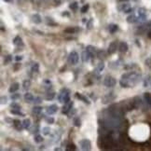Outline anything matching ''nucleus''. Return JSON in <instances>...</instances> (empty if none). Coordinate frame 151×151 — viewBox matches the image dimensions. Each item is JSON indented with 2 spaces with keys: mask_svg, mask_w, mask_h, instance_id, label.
Here are the masks:
<instances>
[{
  "mask_svg": "<svg viewBox=\"0 0 151 151\" xmlns=\"http://www.w3.org/2000/svg\"><path fill=\"white\" fill-rule=\"evenodd\" d=\"M10 107L12 109H21V105L20 104H18L17 103H12V104H10Z\"/></svg>",
  "mask_w": 151,
  "mask_h": 151,
  "instance_id": "36",
  "label": "nucleus"
},
{
  "mask_svg": "<svg viewBox=\"0 0 151 151\" xmlns=\"http://www.w3.org/2000/svg\"><path fill=\"white\" fill-rule=\"evenodd\" d=\"M42 102V99L40 98V97H36L35 99H34V103L35 104H40Z\"/></svg>",
  "mask_w": 151,
  "mask_h": 151,
  "instance_id": "42",
  "label": "nucleus"
},
{
  "mask_svg": "<svg viewBox=\"0 0 151 151\" xmlns=\"http://www.w3.org/2000/svg\"><path fill=\"white\" fill-rule=\"evenodd\" d=\"M47 122L48 123H50V124H52V123L54 122V119L52 118H47Z\"/></svg>",
  "mask_w": 151,
  "mask_h": 151,
  "instance_id": "47",
  "label": "nucleus"
},
{
  "mask_svg": "<svg viewBox=\"0 0 151 151\" xmlns=\"http://www.w3.org/2000/svg\"><path fill=\"white\" fill-rule=\"evenodd\" d=\"M118 10L120 11H123L124 13H130L132 11V9L131 8V6L129 5L128 3H125V4H121V5L118 6Z\"/></svg>",
  "mask_w": 151,
  "mask_h": 151,
  "instance_id": "6",
  "label": "nucleus"
},
{
  "mask_svg": "<svg viewBox=\"0 0 151 151\" xmlns=\"http://www.w3.org/2000/svg\"><path fill=\"white\" fill-rule=\"evenodd\" d=\"M97 56L99 57L100 59H105V58H106V53H105L104 50H100V51H98V53H97Z\"/></svg>",
  "mask_w": 151,
  "mask_h": 151,
  "instance_id": "27",
  "label": "nucleus"
},
{
  "mask_svg": "<svg viewBox=\"0 0 151 151\" xmlns=\"http://www.w3.org/2000/svg\"><path fill=\"white\" fill-rule=\"evenodd\" d=\"M148 38H151V31H150V32H149V33H148Z\"/></svg>",
  "mask_w": 151,
  "mask_h": 151,
  "instance_id": "50",
  "label": "nucleus"
},
{
  "mask_svg": "<svg viewBox=\"0 0 151 151\" xmlns=\"http://www.w3.org/2000/svg\"><path fill=\"white\" fill-rule=\"evenodd\" d=\"M114 99L115 95H113V93H108L103 97V104H108L109 102H112Z\"/></svg>",
  "mask_w": 151,
  "mask_h": 151,
  "instance_id": "9",
  "label": "nucleus"
},
{
  "mask_svg": "<svg viewBox=\"0 0 151 151\" xmlns=\"http://www.w3.org/2000/svg\"><path fill=\"white\" fill-rule=\"evenodd\" d=\"M132 104H133L134 108H139V107L142 105L141 98H139V97H135V98H133V99H132Z\"/></svg>",
  "mask_w": 151,
  "mask_h": 151,
  "instance_id": "12",
  "label": "nucleus"
},
{
  "mask_svg": "<svg viewBox=\"0 0 151 151\" xmlns=\"http://www.w3.org/2000/svg\"><path fill=\"white\" fill-rule=\"evenodd\" d=\"M57 110H58V106H57L56 104H51V105H50L47 109V113L49 115H53V114H55L57 112Z\"/></svg>",
  "mask_w": 151,
  "mask_h": 151,
  "instance_id": "10",
  "label": "nucleus"
},
{
  "mask_svg": "<svg viewBox=\"0 0 151 151\" xmlns=\"http://www.w3.org/2000/svg\"><path fill=\"white\" fill-rule=\"evenodd\" d=\"M86 50L90 53V56H94L95 54H96V50H95V48L92 47V46H87Z\"/></svg>",
  "mask_w": 151,
  "mask_h": 151,
  "instance_id": "19",
  "label": "nucleus"
},
{
  "mask_svg": "<svg viewBox=\"0 0 151 151\" xmlns=\"http://www.w3.org/2000/svg\"><path fill=\"white\" fill-rule=\"evenodd\" d=\"M104 83V85L106 86V87H114V86L116 85L117 81H116V79L114 78L113 76H106V77H105Z\"/></svg>",
  "mask_w": 151,
  "mask_h": 151,
  "instance_id": "4",
  "label": "nucleus"
},
{
  "mask_svg": "<svg viewBox=\"0 0 151 151\" xmlns=\"http://www.w3.org/2000/svg\"><path fill=\"white\" fill-rule=\"evenodd\" d=\"M141 78V76L135 72H129L122 75L119 84L123 88H130L132 86L137 84Z\"/></svg>",
  "mask_w": 151,
  "mask_h": 151,
  "instance_id": "1",
  "label": "nucleus"
},
{
  "mask_svg": "<svg viewBox=\"0 0 151 151\" xmlns=\"http://www.w3.org/2000/svg\"><path fill=\"white\" fill-rule=\"evenodd\" d=\"M42 141H43V137L41 136V135L38 134V135L35 136V142H36V143H41Z\"/></svg>",
  "mask_w": 151,
  "mask_h": 151,
  "instance_id": "34",
  "label": "nucleus"
},
{
  "mask_svg": "<svg viewBox=\"0 0 151 151\" xmlns=\"http://www.w3.org/2000/svg\"><path fill=\"white\" fill-rule=\"evenodd\" d=\"M22 59H23V57H22V56H19V55H18V56L15 57V60H16V61H18V62L21 61Z\"/></svg>",
  "mask_w": 151,
  "mask_h": 151,
  "instance_id": "49",
  "label": "nucleus"
},
{
  "mask_svg": "<svg viewBox=\"0 0 151 151\" xmlns=\"http://www.w3.org/2000/svg\"><path fill=\"white\" fill-rule=\"evenodd\" d=\"M34 96L32 95V93H30V92H26L25 94H24V100L27 102V103H32L34 101Z\"/></svg>",
  "mask_w": 151,
  "mask_h": 151,
  "instance_id": "17",
  "label": "nucleus"
},
{
  "mask_svg": "<svg viewBox=\"0 0 151 151\" xmlns=\"http://www.w3.org/2000/svg\"><path fill=\"white\" fill-rule=\"evenodd\" d=\"M23 125H24V128L27 129L31 126V120L29 118H25L24 121H23Z\"/></svg>",
  "mask_w": 151,
  "mask_h": 151,
  "instance_id": "24",
  "label": "nucleus"
},
{
  "mask_svg": "<svg viewBox=\"0 0 151 151\" xmlns=\"http://www.w3.org/2000/svg\"><path fill=\"white\" fill-rule=\"evenodd\" d=\"M132 67H134V64H129V65H126L124 68L125 69H130V68H132Z\"/></svg>",
  "mask_w": 151,
  "mask_h": 151,
  "instance_id": "48",
  "label": "nucleus"
},
{
  "mask_svg": "<svg viewBox=\"0 0 151 151\" xmlns=\"http://www.w3.org/2000/svg\"><path fill=\"white\" fill-rule=\"evenodd\" d=\"M13 125H14V128L16 130H18V131H21L23 128H24V125H23V122L22 121H20L19 119H15L13 120Z\"/></svg>",
  "mask_w": 151,
  "mask_h": 151,
  "instance_id": "13",
  "label": "nucleus"
},
{
  "mask_svg": "<svg viewBox=\"0 0 151 151\" xmlns=\"http://www.w3.org/2000/svg\"><path fill=\"white\" fill-rule=\"evenodd\" d=\"M38 70H39V64L38 63H34L33 66H32V72L38 73Z\"/></svg>",
  "mask_w": 151,
  "mask_h": 151,
  "instance_id": "33",
  "label": "nucleus"
},
{
  "mask_svg": "<svg viewBox=\"0 0 151 151\" xmlns=\"http://www.w3.org/2000/svg\"><path fill=\"white\" fill-rule=\"evenodd\" d=\"M20 88V84L18 82H15V83H12L11 85H10V89H9V91H10V93H13L15 91H17V90H19Z\"/></svg>",
  "mask_w": 151,
  "mask_h": 151,
  "instance_id": "11",
  "label": "nucleus"
},
{
  "mask_svg": "<svg viewBox=\"0 0 151 151\" xmlns=\"http://www.w3.org/2000/svg\"><path fill=\"white\" fill-rule=\"evenodd\" d=\"M70 9L73 10H76V9H77V3L76 2H74V3H72L70 5Z\"/></svg>",
  "mask_w": 151,
  "mask_h": 151,
  "instance_id": "40",
  "label": "nucleus"
},
{
  "mask_svg": "<svg viewBox=\"0 0 151 151\" xmlns=\"http://www.w3.org/2000/svg\"><path fill=\"white\" fill-rule=\"evenodd\" d=\"M90 57H91L90 56V54L87 51V50L83 51L82 52V54H81V59H82V61L84 62V63H86V62H89V60H90Z\"/></svg>",
  "mask_w": 151,
  "mask_h": 151,
  "instance_id": "14",
  "label": "nucleus"
},
{
  "mask_svg": "<svg viewBox=\"0 0 151 151\" xmlns=\"http://www.w3.org/2000/svg\"><path fill=\"white\" fill-rule=\"evenodd\" d=\"M76 98H77V99H79V100H81V101H83V102H84V103H86V104H90L89 100L87 99L85 96H83V95L79 94V93H76Z\"/></svg>",
  "mask_w": 151,
  "mask_h": 151,
  "instance_id": "20",
  "label": "nucleus"
},
{
  "mask_svg": "<svg viewBox=\"0 0 151 151\" xmlns=\"http://www.w3.org/2000/svg\"><path fill=\"white\" fill-rule=\"evenodd\" d=\"M144 97H145V100H146V104H148L149 106H151V94L150 93H145Z\"/></svg>",
  "mask_w": 151,
  "mask_h": 151,
  "instance_id": "22",
  "label": "nucleus"
},
{
  "mask_svg": "<svg viewBox=\"0 0 151 151\" xmlns=\"http://www.w3.org/2000/svg\"><path fill=\"white\" fill-rule=\"evenodd\" d=\"M66 149H67V150H71V149L75 150V149H76V146H75V145H73V144H72V145H68V146L66 147Z\"/></svg>",
  "mask_w": 151,
  "mask_h": 151,
  "instance_id": "44",
  "label": "nucleus"
},
{
  "mask_svg": "<svg viewBox=\"0 0 151 151\" xmlns=\"http://www.w3.org/2000/svg\"><path fill=\"white\" fill-rule=\"evenodd\" d=\"M30 85H31V81L30 80H24V89H28L29 87H30Z\"/></svg>",
  "mask_w": 151,
  "mask_h": 151,
  "instance_id": "37",
  "label": "nucleus"
},
{
  "mask_svg": "<svg viewBox=\"0 0 151 151\" xmlns=\"http://www.w3.org/2000/svg\"><path fill=\"white\" fill-rule=\"evenodd\" d=\"M127 22L129 23V24H134V23H136V22H138V18H137L135 15H130L129 17L127 18Z\"/></svg>",
  "mask_w": 151,
  "mask_h": 151,
  "instance_id": "18",
  "label": "nucleus"
},
{
  "mask_svg": "<svg viewBox=\"0 0 151 151\" xmlns=\"http://www.w3.org/2000/svg\"><path fill=\"white\" fill-rule=\"evenodd\" d=\"M58 99L59 101L63 103V104H65L67 102H69L70 101V97H69V91L65 89H63V90H62L61 93L60 95L58 96Z\"/></svg>",
  "mask_w": 151,
  "mask_h": 151,
  "instance_id": "2",
  "label": "nucleus"
},
{
  "mask_svg": "<svg viewBox=\"0 0 151 151\" xmlns=\"http://www.w3.org/2000/svg\"><path fill=\"white\" fill-rule=\"evenodd\" d=\"M79 146H80L82 150H90L91 145H90V142L89 141V140L83 139V140H81V141L79 142Z\"/></svg>",
  "mask_w": 151,
  "mask_h": 151,
  "instance_id": "5",
  "label": "nucleus"
},
{
  "mask_svg": "<svg viewBox=\"0 0 151 151\" xmlns=\"http://www.w3.org/2000/svg\"><path fill=\"white\" fill-rule=\"evenodd\" d=\"M42 111V107L41 106H35L33 108V113L35 115H39Z\"/></svg>",
  "mask_w": 151,
  "mask_h": 151,
  "instance_id": "25",
  "label": "nucleus"
},
{
  "mask_svg": "<svg viewBox=\"0 0 151 151\" xmlns=\"http://www.w3.org/2000/svg\"><path fill=\"white\" fill-rule=\"evenodd\" d=\"M144 85H145V87H147V86L151 85V76H147L146 77L145 82H144Z\"/></svg>",
  "mask_w": 151,
  "mask_h": 151,
  "instance_id": "32",
  "label": "nucleus"
},
{
  "mask_svg": "<svg viewBox=\"0 0 151 151\" xmlns=\"http://www.w3.org/2000/svg\"><path fill=\"white\" fill-rule=\"evenodd\" d=\"M68 62L70 63L71 64H76L77 62H78V54L76 51H72L70 54H69Z\"/></svg>",
  "mask_w": 151,
  "mask_h": 151,
  "instance_id": "3",
  "label": "nucleus"
},
{
  "mask_svg": "<svg viewBox=\"0 0 151 151\" xmlns=\"http://www.w3.org/2000/svg\"><path fill=\"white\" fill-rule=\"evenodd\" d=\"M77 28H74V27H69L64 30V33H68V34H74L76 32H77Z\"/></svg>",
  "mask_w": 151,
  "mask_h": 151,
  "instance_id": "26",
  "label": "nucleus"
},
{
  "mask_svg": "<svg viewBox=\"0 0 151 151\" xmlns=\"http://www.w3.org/2000/svg\"><path fill=\"white\" fill-rule=\"evenodd\" d=\"M13 42L16 46H18V47H23L24 46V42H23V39L20 38L19 36H17L16 38H14V40H13Z\"/></svg>",
  "mask_w": 151,
  "mask_h": 151,
  "instance_id": "16",
  "label": "nucleus"
},
{
  "mask_svg": "<svg viewBox=\"0 0 151 151\" xmlns=\"http://www.w3.org/2000/svg\"><path fill=\"white\" fill-rule=\"evenodd\" d=\"M33 21L35 24H40L42 22V19H41V17L38 14H35L33 16Z\"/></svg>",
  "mask_w": 151,
  "mask_h": 151,
  "instance_id": "21",
  "label": "nucleus"
},
{
  "mask_svg": "<svg viewBox=\"0 0 151 151\" xmlns=\"http://www.w3.org/2000/svg\"><path fill=\"white\" fill-rule=\"evenodd\" d=\"M6 1H9V0H6Z\"/></svg>",
  "mask_w": 151,
  "mask_h": 151,
  "instance_id": "51",
  "label": "nucleus"
},
{
  "mask_svg": "<svg viewBox=\"0 0 151 151\" xmlns=\"http://www.w3.org/2000/svg\"><path fill=\"white\" fill-rule=\"evenodd\" d=\"M55 96V93L53 91H50V92H48L47 95H46V99L47 100H52Z\"/></svg>",
  "mask_w": 151,
  "mask_h": 151,
  "instance_id": "30",
  "label": "nucleus"
},
{
  "mask_svg": "<svg viewBox=\"0 0 151 151\" xmlns=\"http://www.w3.org/2000/svg\"><path fill=\"white\" fill-rule=\"evenodd\" d=\"M104 64L103 62H101V63H99V64H98V67H97V70L98 71H102L104 70Z\"/></svg>",
  "mask_w": 151,
  "mask_h": 151,
  "instance_id": "38",
  "label": "nucleus"
},
{
  "mask_svg": "<svg viewBox=\"0 0 151 151\" xmlns=\"http://www.w3.org/2000/svg\"><path fill=\"white\" fill-rule=\"evenodd\" d=\"M72 107H73V102H71V101H69V102H67V103H65V104H63V114H67L69 111H71V109H72Z\"/></svg>",
  "mask_w": 151,
  "mask_h": 151,
  "instance_id": "7",
  "label": "nucleus"
},
{
  "mask_svg": "<svg viewBox=\"0 0 151 151\" xmlns=\"http://www.w3.org/2000/svg\"><path fill=\"white\" fill-rule=\"evenodd\" d=\"M108 29H109V32L113 34V33H115V32L118 31V25H116V24H110Z\"/></svg>",
  "mask_w": 151,
  "mask_h": 151,
  "instance_id": "23",
  "label": "nucleus"
},
{
  "mask_svg": "<svg viewBox=\"0 0 151 151\" xmlns=\"http://www.w3.org/2000/svg\"><path fill=\"white\" fill-rule=\"evenodd\" d=\"M88 10H89V5H84L81 8V12L82 13H85V12H87Z\"/></svg>",
  "mask_w": 151,
  "mask_h": 151,
  "instance_id": "41",
  "label": "nucleus"
},
{
  "mask_svg": "<svg viewBox=\"0 0 151 151\" xmlns=\"http://www.w3.org/2000/svg\"><path fill=\"white\" fill-rule=\"evenodd\" d=\"M10 113L14 114V115H18V116H24V113H22L19 109H12V110H10Z\"/></svg>",
  "mask_w": 151,
  "mask_h": 151,
  "instance_id": "28",
  "label": "nucleus"
},
{
  "mask_svg": "<svg viewBox=\"0 0 151 151\" xmlns=\"http://www.w3.org/2000/svg\"><path fill=\"white\" fill-rule=\"evenodd\" d=\"M128 44L126 42H121L119 44V47H118V50H119V51L120 52H126L128 50Z\"/></svg>",
  "mask_w": 151,
  "mask_h": 151,
  "instance_id": "15",
  "label": "nucleus"
},
{
  "mask_svg": "<svg viewBox=\"0 0 151 151\" xmlns=\"http://www.w3.org/2000/svg\"><path fill=\"white\" fill-rule=\"evenodd\" d=\"M146 64L148 66L149 68H151V57L147 58V59L146 60Z\"/></svg>",
  "mask_w": 151,
  "mask_h": 151,
  "instance_id": "43",
  "label": "nucleus"
},
{
  "mask_svg": "<svg viewBox=\"0 0 151 151\" xmlns=\"http://www.w3.org/2000/svg\"><path fill=\"white\" fill-rule=\"evenodd\" d=\"M21 98V95L19 93H14V94L11 95V99L12 100H18Z\"/></svg>",
  "mask_w": 151,
  "mask_h": 151,
  "instance_id": "39",
  "label": "nucleus"
},
{
  "mask_svg": "<svg viewBox=\"0 0 151 151\" xmlns=\"http://www.w3.org/2000/svg\"><path fill=\"white\" fill-rule=\"evenodd\" d=\"M92 27V20H90L88 23H87V28L90 29Z\"/></svg>",
  "mask_w": 151,
  "mask_h": 151,
  "instance_id": "45",
  "label": "nucleus"
},
{
  "mask_svg": "<svg viewBox=\"0 0 151 151\" xmlns=\"http://www.w3.org/2000/svg\"><path fill=\"white\" fill-rule=\"evenodd\" d=\"M117 49H118V42H117V41H113V42L109 45L107 53H108V54H113V53L116 52Z\"/></svg>",
  "mask_w": 151,
  "mask_h": 151,
  "instance_id": "8",
  "label": "nucleus"
},
{
  "mask_svg": "<svg viewBox=\"0 0 151 151\" xmlns=\"http://www.w3.org/2000/svg\"><path fill=\"white\" fill-rule=\"evenodd\" d=\"M7 97H4V96H2L1 97V104H7Z\"/></svg>",
  "mask_w": 151,
  "mask_h": 151,
  "instance_id": "46",
  "label": "nucleus"
},
{
  "mask_svg": "<svg viewBox=\"0 0 151 151\" xmlns=\"http://www.w3.org/2000/svg\"><path fill=\"white\" fill-rule=\"evenodd\" d=\"M80 119L79 118H74V124H75L76 127H79L80 126Z\"/></svg>",
  "mask_w": 151,
  "mask_h": 151,
  "instance_id": "35",
  "label": "nucleus"
},
{
  "mask_svg": "<svg viewBox=\"0 0 151 151\" xmlns=\"http://www.w3.org/2000/svg\"><path fill=\"white\" fill-rule=\"evenodd\" d=\"M12 61V56L11 55H8L7 57H5V60H4V64H8L9 63Z\"/></svg>",
  "mask_w": 151,
  "mask_h": 151,
  "instance_id": "31",
  "label": "nucleus"
},
{
  "mask_svg": "<svg viewBox=\"0 0 151 151\" xmlns=\"http://www.w3.org/2000/svg\"><path fill=\"white\" fill-rule=\"evenodd\" d=\"M42 133L44 135H49L50 133V127H44L42 129Z\"/></svg>",
  "mask_w": 151,
  "mask_h": 151,
  "instance_id": "29",
  "label": "nucleus"
}]
</instances>
